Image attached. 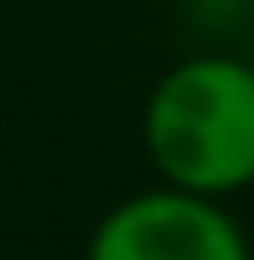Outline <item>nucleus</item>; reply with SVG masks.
<instances>
[{"label":"nucleus","mask_w":254,"mask_h":260,"mask_svg":"<svg viewBox=\"0 0 254 260\" xmlns=\"http://www.w3.org/2000/svg\"><path fill=\"white\" fill-rule=\"evenodd\" d=\"M89 260H249L232 221L188 194H144L122 205Z\"/></svg>","instance_id":"obj_2"},{"label":"nucleus","mask_w":254,"mask_h":260,"mask_svg":"<svg viewBox=\"0 0 254 260\" xmlns=\"http://www.w3.org/2000/svg\"><path fill=\"white\" fill-rule=\"evenodd\" d=\"M155 166L194 188L227 194L254 177V72L238 61H188L150 100Z\"/></svg>","instance_id":"obj_1"}]
</instances>
